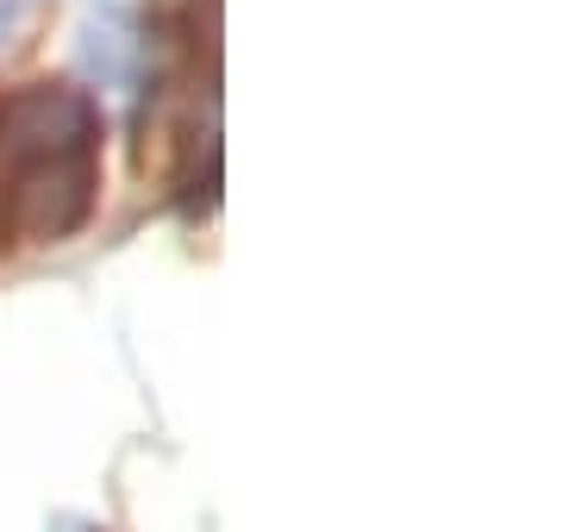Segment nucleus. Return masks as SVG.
Here are the masks:
<instances>
[{"label": "nucleus", "instance_id": "nucleus-1", "mask_svg": "<svg viewBox=\"0 0 563 532\" xmlns=\"http://www.w3.org/2000/svg\"><path fill=\"white\" fill-rule=\"evenodd\" d=\"M95 207V144H69V151H32L7 164V225L51 245L69 239Z\"/></svg>", "mask_w": 563, "mask_h": 532}]
</instances>
